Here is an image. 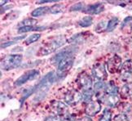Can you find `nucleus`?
<instances>
[{
    "label": "nucleus",
    "instance_id": "obj_1",
    "mask_svg": "<svg viewBox=\"0 0 132 121\" xmlns=\"http://www.w3.org/2000/svg\"><path fill=\"white\" fill-rule=\"evenodd\" d=\"M56 77H58L57 74L55 72H50L45 75L41 79V81L34 87V93L36 94L35 100L38 101L39 97L44 98L48 90L52 86L53 84L56 81Z\"/></svg>",
    "mask_w": 132,
    "mask_h": 121
},
{
    "label": "nucleus",
    "instance_id": "obj_2",
    "mask_svg": "<svg viewBox=\"0 0 132 121\" xmlns=\"http://www.w3.org/2000/svg\"><path fill=\"white\" fill-rule=\"evenodd\" d=\"M66 38L64 35H58L55 39H52L50 42H48L47 44H45L43 47H42L38 50V56L44 57L47 56L50 53L54 52L55 50H57L60 47H62L64 44L66 43Z\"/></svg>",
    "mask_w": 132,
    "mask_h": 121
},
{
    "label": "nucleus",
    "instance_id": "obj_3",
    "mask_svg": "<svg viewBox=\"0 0 132 121\" xmlns=\"http://www.w3.org/2000/svg\"><path fill=\"white\" fill-rule=\"evenodd\" d=\"M23 57L21 54H10L1 61V69L5 71L18 67L22 62Z\"/></svg>",
    "mask_w": 132,
    "mask_h": 121
},
{
    "label": "nucleus",
    "instance_id": "obj_4",
    "mask_svg": "<svg viewBox=\"0 0 132 121\" xmlns=\"http://www.w3.org/2000/svg\"><path fill=\"white\" fill-rule=\"evenodd\" d=\"M74 62V57L73 55L64 57L63 60L60 61V62L57 65L56 74L59 78L64 77L66 74L69 73V71L73 67V65Z\"/></svg>",
    "mask_w": 132,
    "mask_h": 121
},
{
    "label": "nucleus",
    "instance_id": "obj_5",
    "mask_svg": "<svg viewBox=\"0 0 132 121\" xmlns=\"http://www.w3.org/2000/svg\"><path fill=\"white\" fill-rule=\"evenodd\" d=\"M40 76V73L38 70H31L26 71L24 74L21 75L16 81H15L14 84L15 86H21V85L24 84L29 81H33V80L38 79Z\"/></svg>",
    "mask_w": 132,
    "mask_h": 121
},
{
    "label": "nucleus",
    "instance_id": "obj_6",
    "mask_svg": "<svg viewBox=\"0 0 132 121\" xmlns=\"http://www.w3.org/2000/svg\"><path fill=\"white\" fill-rule=\"evenodd\" d=\"M82 100V94L78 91L72 89L68 91L64 95L65 103L69 105H75Z\"/></svg>",
    "mask_w": 132,
    "mask_h": 121
},
{
    "label": "nucleus",
    "instance_id": "obj_7",
    "mask_svg": "<svg viewBox=\"0 0 132 121\" xmlns=\"http://www.w3.org/2000/svg\"><path fill=\"white\" fill-rule=\"evenodd\" d=\"M76 52V47L73 46H69L67 48H64L63 50H61L60 52L56 53L55 56L51 59V63L53 65H58V64L60 62V61L63 60L64 57L69 56V55H73V52Z\"/></svg>",
    "mask_w": 132,
    "mask_h": 121
},
{
    "label": "nucleus",
    "instance_id": "obj_8",
    "mask_svg": "<svg viewBox=\"0 0 132 121\" xmlns=\"http://www.w3.org/2000/svg\"><path fill=\"white\" fill-rule=\"evenodd\" d=\"M78 84L79 87L84 91L90 90L92 87V79L87 72L82 71L78 76Z\"/></svg>",
    "mask_w": 132,
    "mask_h": 121
},
{
    "label": "nucleus",
    "instance_id": "obj_9",
    "mask_svg": "<svg viewBox=\"0 0 132 121\" xmlns=\"http://www.w3.org/2000/svg\"><path fill=\"white\" fill-rule=\"evenodd\" d=\"M120 78L123 81H129L132 79V61H126L120 70Z\"/></svg>",
    "mask_w": 132,
    "mask_h": 121
},
{
    "label": "nucleus",
    "instance_id": "obj_10",
    "mask_svg": "<svg viewBox=\"0 0 132 121\" xmlns=\"http://www.w3.org/2000/svg\"><path fill=\"white\" fill-rule=\"evenodd\" d=\"M121 58L118 56V55H114L113 57L109 59L107 62V68L109 72L111 74H114L118 72L119 70H121V67L122 64H121Z\"/></svg>",
    "mask_w": 132,
    "mask_h": 121
},
{
    "label": "nucleus",
    "instance_id": "obj_11",
    "mask_svg": "<svg viewBox=\"0 0 132 121\" xmlns=\"http://www.w3.org/2000/svg\"><path fill=\"white\" fill-rule=\"evenodd\" d=\"M101 103H103L109 107H114L119 102V97L118 95H112L108 93H102L98 97Z\"/></svg>",
    "mask_w": 132,
    "mask_h": 121
},
{
    "label": "nucleus",
    "instance_id": "obj_12",
    "mask_svg": "<svg viewBox=\"0 0 132 121\" xmlns=\"http://www.w3.org/2000/svg\"><path fill=\"white\" fill-rule=\"evenodd\" d=\"M93 76L99 81H104L107 78V71H106L104 65L102 63H95L92 68Z\"/></svg>",
    "mask_w": 132,
    "mask_h": 121
},
{
    "label": "nucleus",
    "instance_id": "obj_13",
    "mask_svg": "<svg viewBox=\"0 0 132 121\" xmlns=\"http://www.w3.org/2000/svg\"><path fill=\"white\" fill-rule=\"evenodd\" d=\"M68 105L60 101H53L51 103V109L57 115H64L68 113Z\"/></svg>",
    "mask_w": 132,
    "mask_h": 121
},
{
    "label": "nucleus",
    "instance_id": "obj_14",
    "mask_svg": "<svg viewBox=\"0 0 132 121\" xmlns=\"http://www.w3.org/2000/svg\"><path fill=\"white\" fill-rule=\"evenodd\" d=\"M101 110V105L98 101H92L90 103L87 104V107L85 109V112L87 115V116L92 117L97 115Z\"/></svg>",
    "mask_w": 132,
    "mask_h": 121
},
{
    "label": "nucleus",
    "instance_id": "obj_15",
    "mask_svg": "<svg viewBox=\"0 0 132 121\" xmlns=\"http://www.w3.org/2000/svg\"><path fill=\"white\" fill-rule=\"evenodd\" d=\"M104 9V6L102 3H96V4H91L86 6L83 9L82 12L87 13L89 15H97L102 12Z\"/></svg>",
    "mask_w": 132,
    "mask_h": 121
},
{
    "label": "nucleus",
    "instance_id": "obj_16",
    "mask_svg": "<svg viewBox=\"0 0 132 121\" xmlns=\"http://www.w3.org/2000/svg\"><path fill=\"white\" fill-rule=\"evenodd\" d=\"M121 97L126 98L132 96V83H127L124 84L120 90Z\"/></svg>",
    "mask_w": 132,
    "mask_h": 121
},
{
    "label": "nucleus",
    "instance_id": "obj_17",
    "mask_svg": "<svg viewBox=\"0 0 132 121\" xmlns=\"http://www.w3.org/2000/svg\"><path fill=\"white\" fill-rule=\"evenodd\" d=\"M105 93L112 94V95H118V88L117 87V85L113 81H109L107 84H106Z\"/></svg>",
    "mask_w": 132,
    "mask_h": 121
},
{
    "label": "nucleus",
    "instance_id": "obj_18",
    "mask_svg": "<svg viewBox=\"0 0 132 121\" xmlns=\"http://www.w3.org/2000/svg\"><path fill=\"white\" fill-rule=\"evenodd\" d=\"M49 11H50V7H40L34 9L32 12L31 15L34 17H39L43 16L45 14H47V12H49Z\"/></svg>",
    "mask_w": 132,
    "mask_h": 121
},
{
    "label": "nucleus",
    "instance_id": "obj_19",
    "mask_svg": "<svg viewBox=\"0 0 132 121\" xmlns=\"http://www.w3.org/2000/svg\"><path fill=\"white\" fill-rule=\"evenodd\" d=\"M93 23V19L91 17H84L78 21V26L81 27H89Z\"/></svg>",
    "mask_w": 132,
    "mask_h": 121
},
{
    "label": "nucleus",
    "instance_id": "obj_20",
    "mask_svg": "<svg viewBox=\"0 0 132 121\" xmlns=\"http://www.w3.org/2000/svg\"><path fill=\"white\" fill-rule=\"evenodd\" d=\"M119 23V20L118 17H113L108 21V26L107 29H106V32H112L113 30L115 29Z\"/></svg>",
    "mask_w": 132,
    "mask_h": 121
},
{
    "label": "nucleus",
    "instance_id": "obj_21",
    "mask_svg": "<svg viewBox=\"0 0 132 121\" xmlns=\"http://www.w3.org/2000/svg\"><path fill=\"white\" fill-rule=\"evenodd\" d=\"M40 38H41V34H39V33L33 34L24 40V45H30V44H32L35 42H37Z\"/></svg>",
    "mask_w": 132,
    "mask_h": 121
},
{
    "label": "nucleus",
    "instance_id": "obj_22",
    "mask_svg": "<svg viewBox=\"0 0 132 121\" xmlns=\"http://www.w3.org/2000/svg\"><path fill=\"white\" fill-rule=\"evenodd\" d=\"M105 88H106V84L104 81H98L94 85V93L96 94H99L100 93H102L103 91L105 93Z\"/></svg>",
    "mask_w": 132,
    "mask_h": 121
},
{
    "label": "nucleus",
    "instance_id": "obj_23",
    "mask_svg": "<svg viewBox=\"0 0 132 121\" xmlns=\"http://www.w3.org/2000/svg\"><path fill=\"white\" fill-rule=\"evenodd\" d=\"M38 21L36 19L34 18H26L23 20L22 21L20 22L19 26H21V27L24 26H35V25H37Z\"/></svg>",
    "mask_w": 132,
    "mask_h": 121
},
{
    "label": "nucleus",
    "instance_id": "obj_24",
    "mask_svg": "<svg viewBox=\"0 0 132 121\" xmlns=\"http://www.w3.org/2000/svg\"><path fill=\"white\" fill-rule=\"evenodd\" d=\"M93 95H94V91H91V90L84 91L82 93V102L87 104L92 102L91 100H92Z\"/></svg>",
    "mask_w": 132,
    "mask_h": 121
},
{
    "label": "nucleus",
    "instance_id": "obj_25",
    "mask_svg": "<svg viewBox=\"0 0 132 121\" xmlns=\"http://www.w3.org/2000/svg\"><path fill=\"white\" fill-rule=\"evenodd\" d=\"M64 5L60 4V3H56L53 5L52 7H50V11L49 12L52 14H58V13H61L64 11Z\"/></svg>",
    "mask_w": 132,
    "mask_h": 121
},
{
    "label": "nucleus",
    "instance_id": "obj_26",
    "mask_svg": "<svg viewBox=\"0 0 132 121\" xmlns=\"http://www.w3.org/2000/svg\"><path fill=\"white\" fill-rule=\"evenodd\" d=\"M107 26H108V22L106 21H102L96 25V26L95 27L94 29H95V31L97 33H102L104 31H106Z\"/></svg>",
    "mask_w": 132,
    "mask_h": 121
},
{
    "label": "nucleus",
    "instance_id": "obj_27",
    "mask_svg": "<svg viewBox=\"0 0 132 121\" xmlns=\"http://www.w3.org/2000/svg\"><path fill=\"white\" fill-rule=\"evenodd\" d=\"M112 120V112L109 109H104L102 115H100L99 121H111Z\"/></svg>",
    "mask_w": 132,
    "mask_h": 121
},
{
    "label": "nucleus",
    "instance_id": "obj_28",
    "mask_svg": "<svg viewBox=\"0 0 132 121\" xmlns=\"http://www.w3.org/2000/svg\"><path fill=\"white\" fill-rule=\"evenodd\" d=\"M25 36L24 35H21V36H19L17 38H13L12 41H8V42H5L4 43H2L1 45V48H6L9 46H11V45H13L15 43H16L17 42H19L20 40H21L23 39H24Z\"/></svg>",
    "mask_w": 132,
    "mask_h": 121
},
{
    "label": "nucleus",
    "instance_id": "obj_29",
    "mask_svg": "<svg viewBox=\"0 0 132 121\" xmlns=\"http://www.w3.org/2000/svg\"><path fill=\"white\" fill-rule=\"evenodd\" d=\"M85 37H84V34H77L73 35V37H71L70 39L69 40V43H82L84 40Z\"/></svg>",
    "mask_w": 132,
    "mask_h": 121
},
{
    "label": "nucleus",
    "instance_id": "obj_30",
    "mask_svg": "<svg viewBox=\"0 0 132 121\" xmlns=\"http://www.w3.org/2000/svg\"><path fill=\"white\" fill-rule=\"evenodd\" d=\"M86 6H84L83 3H78L76 4H73V6H71L69 11L70 12H78V11H83Z\"/></svg>",
    "mask_w": 132,
    "mask_h": 121
},
{
    "label": "nucleus",
    "instance_id": "obj_31",
    "mask_svg": "<svg viewBox=\"0 0 132 121\" xmlns=\"http://www.w3.org/2000/svg\"><path fill=\"white\" fill-rule=\"evenodd\" d=\"M113 121H130V119L126 114L121 113V114L116 115L113 119Z\"/></svg>",
    "mask_w": 132,
    "mask_h": 121
},
{
    "label": "nucleus",
    "instance_id": "obj_32",
    "mask_svg": "<svg viewBox=\"0 0 132 121\" xmlns=\"http://www.w3.org/2000/svg\"><path fill=\"white\" fill-rule=\"evenodd\" d=\"M60 119L61 121H76V117L75 115H72V114H65L64 115H62L60 117Z\"/></svg>",
    "mask_w": 132,
    "mask_h": 121
},
{
    "label": "nucleus",
    "instance_id": "obj_33",
    "mask_svg": "<svg viewBox=\"0 0 132 121\" xmlns=\"http://www.w3.org/2000/svg\"><path fill=\"white\" fill-rule=\"evenodd\" d=\"M34 26H24V27H20L18 29V33L19 34H24V33H27L29 31H32V30H35Z\"/></svg>",
    "mask_w": 132,
    "mask_h": 121
},
{
    "label": "nucleus",
    "instance_id": "obj_34",
    "mask_svg": "<svg viewBox=\"0 0 132 121\" xmlns=\"http://www.w3.org/2000/svg\"><path fill=\"white\" fill-rule=\"evenodd\" d=\"M45 121H61V119L58 116H48L45 119Z\"/></svg>",
    "mask_w": 132,
    "mask_h": 121
},
{
    "label": "nucleus",
    "instance_id": "obj_35",
    "mask_svg": "<svg viewBox=\"0 0 132 121\" xmlns=\"http://www.w3.org/2000/svg\"><path fill=\"white\" fill-rule=\"evenodd\" d=\"M76 121H93V120L91 119V118L89 116H84V117H82L80 119H78Z\"/></svg>",
    "mask_w": 132,
    "mask_h": 121
},
{
    "label": "nucleus",
    "instance_id": "obj_36",
    "mask_svg": "<svg viewBox=\"0 0 132 121\" xmlns=\"http://www.w3.org/2000/svg\"><path fill=\"white\" fill-rule=\"evenodd\" d=\"M130 21H132V17H128L125 18V20H124L123 22H122V27L125 26V25H126V23H128V22Z\"/></svg>",
    "mask_w": 132,
    "mask_h": 121
},
{
    "label": "nucleus",
    "instance_id": "obj_37",
    "mask_svg": "<svg viewBox=\"0 0 132 121\" xmlns=\"http://www.w3.org/2000/svg\"><path fill=\"white\" fill-rule=\"evenodd\" d=\"M57 3L56 1H38L36 2V3L38 4H43V3Z\"/></svg>",
    "mask_w": 132,
    "mask_h": 121
},
{
    "label": "nucleus",
    "instance_id": "obj_38",
    "mask_svg": "<svg viewBox=\"0 0 132 121\" xmlns=\"http://www.w3.org/2000/svg\"><path fill=\"white\" fill-rule=\"evenodd\" d=\"M126 7L130 10H132V2H128L127 5H126Z\"/></svg>",
    "mask_w": 132,
    "mask_h": 121
},
{
    "label": "nucleus",
    "instance_id": "obj_39",
    "mask_svg": "<svg viewBox=\"0 0 132 121\" xmlns=\"http://www.w3.org/2000/svg\"><path fill=\"white\" fill-rule=\"evenodd\" d=\"M7 3V1H1L0 2V3H1V7H3V4Z\"/></svg>",
    "mask_w": 132,
    "mask_h": 121
}]
</instances>
